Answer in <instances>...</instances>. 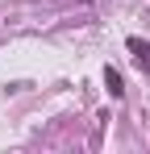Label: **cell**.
Segmentation results:
<instances>
[{"instance_id": "6da1fadb", "label": "cell", "mask_w": 150, "mask_h": 154, "mask_svg": "<svg viewBox=\"0 0 150 154\" xmlns=\"http://www.w3.org/2000/svg\"><path fill=\"white\" fill-rule=\"evenodd\" d=\"M129 54H133V63H138V67L150 75V42H142V38H129Z\"/></svg>"}, {"instance_id": "7a4b0ae2", "label": "cell", "mask_w": 150, "mask_h": 154, "mask_svg": "<svg viewBox=\"0 0 150 154\" xmlns=\"http://www.w3.org/2000/svg\"><path fill=\"white\" fill-rule=\"evenodd\" d=\"M104 83H108V96H121L125 88H121V75H117V67H108L104 71Z\"/></svg>"}]
</instances>
